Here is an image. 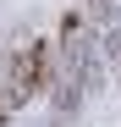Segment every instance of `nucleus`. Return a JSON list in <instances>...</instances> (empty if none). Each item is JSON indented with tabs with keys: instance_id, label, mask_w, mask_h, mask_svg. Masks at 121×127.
<instances>
[{
	"instance_id": "obj_1",
	"label": "nucleus",
	"mask_w": 121,
	"mask_h": 127,
	"mask_svg": "<svg viewBox=\"0 0 121 127\" xmlns=\"http://www.w3.org/2000/svg\"><path fill=\"white\" fill-rule=\"evenodd\" d=\"M44 77H50V44H28V50H17L11 55V72H6V105H28L39 89H44Z\"/></svg>"
}]
</instances>
